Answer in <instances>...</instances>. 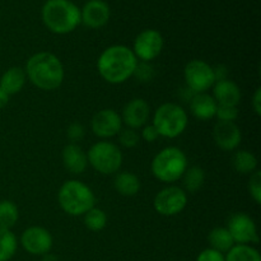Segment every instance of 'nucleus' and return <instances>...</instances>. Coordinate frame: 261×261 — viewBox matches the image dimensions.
Instances as JSON below:
<instances>
[{
    "mask_svg": "<svg viewBox=\"0 0 261 261\" xmlns=\"http://www.w3.org/2000/svg\"><path fill=\"white\" fill-rule=\"evenodd\" d=\"M138 59L130 47L112 45L105 48L97 60V70L103 81L110 84L125 83L134 75Z\"/></svg>",
    "mask_w": 261,
    "mask_h": 261,
    "instance_id": "nucleus-1",
    "label": "nucleus"
},
{
    "mask_svg": "<svg viewBox=\"0 0 261 261\" xmlns=\"http://www.w3.org/2000/svg\"><path fill=\"white\" fill-rule=\"evenodd\" d=\"M25 76L31 83L42 91H55L63 84L64 66L60 59L47 51H41L28 59Z\"/></svg>",
    "mask_w": 261,
    "mask_h": 261,
    "instance_id": "nucleus-2",
    "label": "nucleus"
},
{
    "mask_svg": "<svg viewBox=\"0 0 261 261\" xmlns=\"http://www.w3.org/2000/svg\"><path fill=\"white\" fill-rule=\"evenodd\" d=\"M41 15L43 24L56 35L73 32L82 23L81 9L71 0H47Z\"/></svg>",
    "mask_w": 261,
    "mask_h": 261,
    "instance_id": "nucleus-3",
    "label": "nucleus"
},
{
    "mask_svg": "<svg viewBox=\"0 0 261 261\" xmlns=\"http://www.w3.org/2000/svg\"><path fill=\"white\" fill-rule=\"evenodd\" d=\"M60 208L71 217L84 216L96 204V195L88 185L78 180H68L58 193Z\"/></svg>",
    "mask_w": 261,
    "mask_h": 261,
    "instance_id": "nucleus-4",
    "label": "nucleus"
},
{
    "mask_svg": "<svg viewBox=\"0 0 261 261\" xmlns=\"http://www.w3.org/2000/svg\"><path fill=\"white\" fill-rule=\"evenodd\" d=\"M188 168L186 154L177 147H167L158 152L150 163L153 176L162 182L171 184L180 180Z\"/></svg>",
    "mask_w": 261,
    "mask_h": 261,
    "instance_id": "nucleus-5",
    "label": "nucleus"
},
{
    "mask_svg": "<svg viewBox=\"0 0 261 261\" xmlns=\"http://www.w3.org/2000/svg\"><path fill=\"white\" fill-rule=\"evenodd\" d=\"M189 117L185 110L177 103H163L155 110L153 115V125L157 129L160 137L177 138L188 127Z\"/></svg>",
    "mask_w": 261,
    "mask_h": 261,
    "instance_id": "nucleus-6",
    "label": "nucleus"
},
{
    "mask_svg": "<svg viewBox=\"0 0 261 261\" xmlns=\"http://www.w3.org/2000/svg\"><path fill=\"white\" fill-rule=\"evenodd\" d=\"M87 160L97 172L102 175H114L122 165V153L114 143L101 140L89 148Z\"/></svg>",
    "mask_w": 261,
    "mask_h": 261,
    "instance_id": "nucleus-7",
    "label": "nucleus"
},
{
    "mask_svg": "<svg viewBox=\"0 0 261 261\" xmlns=\"http://www.w3.org/2000/svg\"><path fill=\"white\" fill-rule=\"evenodd\" d=\"M184 76H185L186 87L194 94L205 93L216 83L213 66L199 59H194L186 64Z\"/></svg>",
    "mask_w": 261,
    "mask_h": 261,
    "instance_id": "nucleus-8",
    "label": "nucleus"
},
{
    "mask_svg": "<svg viewBox=\"0 0 261 261\" xmlns=\"http://www.w3.org/2000/svg\"><path fill=\"white\" fill-rule=\"evenodd\" d=\"M188 204V194L180 186H167L162 189L153 200L155 212L163 217H175L180 214Z\"/></svg>",
    "mask_w": 261,
    "mask_h": 261,
    "instance_id": "nucleus-9",
    "label": "nucleus"
},
{
    "mask_svg": "<svg viewBox=\"0 0 261 261\" xmlns=\"http://www.w3.org/2000/svg\"><path fill=\"white\" fill-rule=\"evenodd\" d=\"M163 45H165V41L160 31L149 28V30L142 31L135 37L132 50L138 61L149 63L160 56L163 50Z\"/></svg>",
    "mask_w": 261,
    "mask_h": 261,
    "instance_id": "nucleus-10",
    "label": "nucleus"
},
{
    "mask_svg": "<svg viewBox=\"0 0 261 261\" xmlns=\"http://www.w3.org/2000/svg\"><path fill=\"white\" fill-rule=\"evenodd\" d=\"M234 245H249L259 241L257 228L254 219L246 213H234L227 223Z\"/></svg>",
    "mask_w": 261,
    "mask_h": 261,
    "instance_id": "nucleus-11",
    "label": "nucleus"
},
{
    "mask_svg": "<svg viewBox=\"0 0 261 261\" xmlns=\"http://www.w3.org/2000/svg\"><path fill=\"white\" fill-rule=\"evenodd\" d=\"M22 247L31 255L43 256L53 249L54 240L50 232L43 227L32 226L25 229L20 237Z\"/></svg>",
    "mask_w": 261,
    "mask_h": 261,
    "instance_id": "nucleus-12",
    "label": "nucleus"
},
{
    "mask_svg": "<svg viewBox=\"0 0 261 261\" xmlns=\"http://www.w3.org/2000/svg\"><path fill=\"white\" fill-rule=\"evenodd\" d=\"M92 132L101 139L116 137L122 129V120L119 112L112 109H103L97 112L91 121Z\"/></svg>",
    "mask_w": 261,
    "mask_h": 261,
    "instance_id": "nucleus-13",
    "label": "nucleus"
},
{
    "mask_svg": "<svg viewBox=\"0 0 261 261\" xmlns=\"http://www.w3.org/2000/svg\"><path fill=\"white\" fill-rule=\"evenodd\" d=\"M111 17V9L105 0H88L81 9V20L88 28H102Z\"/></svg>",
    "mask_w": 261,
    "mask_h": 261,
    "instance_id": "nucleus-14",
    "label": "nucleus"
},
{
    "mask_svg": "<svg viewBox=\"0 0 261 261\" xmlns=\"http://www.w3.org/2000/svg\"><path fill=\"white\" fill-rule=\"evenodd\" d=\"M150 115V107L143 98H134L125 105L122 110V124L130 129H139L147 124Z\"/></svg>",
    "mask_w": 261,
    "mask_h": 261,
    "instance_id": "nucleus-15",
    "label": "nucleus"
},
{
    "mask_svg": "<svg viewBox=\"0 0 261 261\" xmlns=\"http://www.w3.org/2000/svg\"><path fill=\"white\" fill-rule=\"evenodd\" d=\"M213 138L216 144L221 149L234 150L242 140V134L240 127L231 121H218L214 126Z\"/></svg>",
    "mask_w": 261,
    "mask_h": 261,
    "instance_id": "nucleus-16",
    "label": "nucleus"
},
{
    "mask_svg": "<svg viewBox=\"0 0 261 261\" xmlns=\"http://www.w3.org/2000/svg\"><path fill=\"white\" fill-rule=\"evenodd\" d=\"M241 89L234 82L226 81L216 82L213 86V98L219 106H239L241 102Z\"/></svg>",
    "mask_w": 261,
    "mask_h": 261,
    "instance_id": "nucleus-17",
    "label": "nucleus"
},
{
    "mask_svg": "<svg viewBox=\"0 0 261 261\" xmlns=\"http://www.w3.org/2000/svg\"><path fill=\"white\" fill-rule=\"evenodd\" d=\"M64 167L73 175H81L88 166L87 153L75 143H69L63 149Z\"/></svg>",
    "mask_w": 261,
    "mask_h": 261,
    "instance_id": "nucleus-18",
    "label": "nucleus"
},
{
    "mask_svg": "<svg viewBox=\"0 0 261 261\" xmlns=\"http://www.w3.org/2000/svg\"><path fill=\"white\" fill-rule=\"evenodd\" d=\"M217 107L218 105H217L216 99L208 93L194 94L190 101L191 114L201 121H208V120L216 117Z\"/></svg>",
    "mask_w": 261,
    "mask_h": 261,
    "instance_id": "nucleus-19",
    "label": "nucleus"
},
{
    "mask_svg": "<svg viewBox=\"0 0 261 261\" xmlns=\"http://www.w3.org/2000/svg\"><path fill=\"white\" fill-rule=\"evenodd\" d=\"M25 71L19 66H12L3 73L0 78V87L8 96L19 93L25 84Z\"/></svg>",
    "mask_w": 261,
    "mask_h": 261,
    "instance_id": "nucleus-20",
    "label": "nucleus"
},
{
    "mask_svg": "<svg viewBox=\"0 0 261 261\" xmlns=\"http://www.w3.org/2000/svg\"><path fill=\"white\" fill-rule=\"evenodd\" d=\"M114 188L120 195L135 196L140 190V180L135 173L125 171L117 173L114 180Z\"/></svg>",
    "mask_w": 261,
    "mask_h": 261,
    "instance_id": "nucleus-21",
    "label": "nucleus"
},
{
    "mask_svg": "<svg viewBox=\"0 0 261 261\" xmlns=\"http://www.w3.org/2000/svg\"><path fill=\"white\" fill-rule=\"evenodd\" d=\"M208 241L211 244V249L217 250L222 254L228 252L234 246L231 233L226 227H216L212 229L208 234Z\"/></svg>",
    "mask_w": 261,
    "mask_h": 261,
    "instance_id": "nucleus-22",
    "label": "nucleus"
},
{
    "mask_svg": "<svg viewBox=\"0 0 261 261\" xmlns=\"http://www.w3.org/2000/svg\"><path fill=\"white\" fill-rule=\"evenodd\" d=\"M233 168L242 175H251L257 168V160L250 150H237L232 158Z\"/></svg>",
    "mask_w": 261,
    "mask_h": 261,
    "instance_id": "nucleus-23",
    "label": "nucleus"
},
{
    "mask_svg": "<svg viewBox=\"0 0 261 261\" xmlns=\"http://www.w3.org/2000/svg\"><path fill=\"white\" fill-rule=\"evenodd\" d=\"M184 186L188 193H196L203 188L204 182H205V172L199 166H193L190 168H186L185 173H184Z\"/></svg>",
    "mask_w": 261,
    "mask_h": 261,
    "instance_id": "nucleus-24",
    "label": "nucleus"
},
{
    "mask_svg": "<svg viewBox=\"0 0 261 261\" xmlns=\"http://www.w3.org/2000/svg\"><path fill=\"white\" fill-rule=\"evenodd\" d=\"M17 237L12 229L0 228V261H9L17 252Z\"/></svg>",
    "mask_w": 261,
    "mask_h": 261,
    "instance_id": "nucleus-25",
    "label": "nucleus"
},
{
    "mask_svg": "<svg viewBox=\"0 0 261 261\" xmlns=\"http://www.w3.org/2000/svg\"><path fill=\"white\" fill-rule=\"evenodd\" d=\"M224 259L226 261H261L259 251L250 245H234Z\"/></svg>",
    "mask_w": 261,
    "mask_h": 261,
    "instance_id": "nucleus-26",
    "label": "nucleus"
},
{
    "mask_svg": "<svg viewBox=\"0 0 261 261\" xmlns=\"http://www.w3.org/2000/svg\"><path fill=\"white\" fill-rule=\"evenodd\" d=\"M19 218L17 205L10 200L0 201V228L12 229Z\"/></svg>",
    "mask_w": 261,
    "mask_h": 261,
    "instance_id": "nucleus-27",
    "label": "nucleus"
},
{
    "mask_svg": "<svg viewBox=\"0 0 261 261\" xmlns=\"http://www.w3.org/2000/svg\"><path fill=\"white\" fill-rule=\"evenodd\" d=\"M84 224L92 232H99L107 226V214L102 209L93 206L84 214Z\"/></svg>",
    "mask_w": 261,
    "mask_h": 261,
    "instance_id": "nucleus-28",
    "label": "nucleus"
},
{
    "mask_svg": "<svg viewBox=\"0 0 261 261\" xmlns=\"http://www.w3.org/2000/svg\"><path fill=\"white\" fill-rule=\"evenodd\" d=\"M117 135H119V142L122 147L135 148L138 144H139L140 137L135 129H130V127L121 129Z\"/></svg>",
    "mask_w": 261,
    "mask_h": 261,
    "instance_id": "nucleus-29",
    "label": "nucleus"
},
{
    "mask_svg": "<svg viewBox=\"0 0 261 261\" xmlns=\"http://www.w3.org/2000/svg\"><path fill=\"white\" fill-rule=\"evenodd\" d=\"M249 191L251 198L254 199L255 203H261V172L259 170L251 173V177L249 181Z\"/></svg>",
    "mask_w": 261,
    "mask_h": 261,
    "instance_id": "nucleus-30",
    "label": "nucleus"
},
{
    "mask_svg": "<svg viewBox=\"0 0 261 261\" xmlns=\"http://www.w3.org/2000/svg\"><path fill=\"white\" fill-rule=\"evenodd\" d=\"M216 117L219 121H231L234 122L239 117V107L236 106H219L217 107Z\"/></svg>",
    "mask_w": 261,
    "mask_h": 261,
    "instance_id": "nucleus-31",
    "label": "nucleus"
},
{
    "mask_svg": "<svg viewBox=\"0 0 261 261\" xmlns=\"http://www.w3.org/2000/svg\"><path fill=\"white\" fill-rule=\"evenodd\" d=\"M133 76H137V79H139L140 82H149L154 76V69L149 63L138 61V65Z\"/></svg>",
    "mask_w": 261,
    "mask_h": 261,
    "instance_id": "nucleus-32",
    "label": "nucleus"
},
{
    "mask_svg": "<svg viewBox=\"0 0 261 261\" xmlns=\"http://www.w3.org/2000/svg\"><path fill=\"white\" fill-rule=\"evenodd\" d=\"M84 133H86L84 132V127L79 122H73L66 129V137L69 138L71 143H75L76 144V142H81L83 139Z\"/></svg>",
    "mask_w": 261,
    "mask_h": 261,
    "instance_id": "nucleus-33",
    "label": "nucleus"
},
{
    "mask_svg": "<svg viewBox=\"0 0 261 261\" xmlns=\"http://www.w3.org/2000/svg\"><path fill=\"white\" fill-rule=\"evenodd\" d=\"M196 261H226V259H224V255L222 254V252L209 247V249L203 250V251L198 255Z\"/></svg>",
    "mask_w": 261,
    "mask_h": 261,
    "instance_id": "nucleus-34",
    "label": "nucleus"
},
{
    "mask_svg": "<svg viewBox=\"0 0 261 261\" xmlns=\"http://www.w3.org/2000/svg\"><path fill=\"white\" fill-rule=\"evenodd\" d=\"M142 138L148 143H153L160 138V134H158L157 129L154 127V125H147L144 126V129L142 130Z\"/></svg>",
    "mask_w": 261,
    "mask_h": 261,
    "instance_id": "nucleus-35",
    "label": "nucleus"
},
{
    "mask_svg": "<svg viewBox=\"0 0 261 261\" xmlns=\"http://www.w3.org/2000/svg\"><path fill=\"white\" fill-rule=\"evenodd\" d=\"M252 109H254L255 114L257 115V116H260L261 115V89L257 88L256 91H255L254 96H252Z\"/></svg>",
    "mask_w": 261,
    "mask_h": 261,
    "instance_id": "nucleus-36",
    "label": "nucleus"
},
{
    "mask_svg": "<svg viewBox=\"0 0 261 261\" xmlns=\"http://www.w3.org/2000/svg\"><path fill=\"white\" fill-rule=\"evenodd\" d=\"M213 71H214V79H216V82L226 81V79H228V78H227V74H228V69H227L224 65L216 66V68H213Z\"/></svg>",
    "mask_w": 261,
    "mask_h": 261,
    "instance_id": "nucleus-37",
    "label": "nucleus"
},
{
    "mask_svg": "<svg viewBox=\"0 0 261 261\" xmlns=\"http://www.w3.org/2000/svg\"><path fill=\"white\" fill-rule=\"evenodd\" d=\"M8 102H9V96H8V94L3 91L2 87H0V109L7 106Z\"/></svg>",
    "mask_w": 261,
    "mask_h": 261,
    "instance_id": "nucleus-38",
    "label": "nucleus"
}]
</instances>
